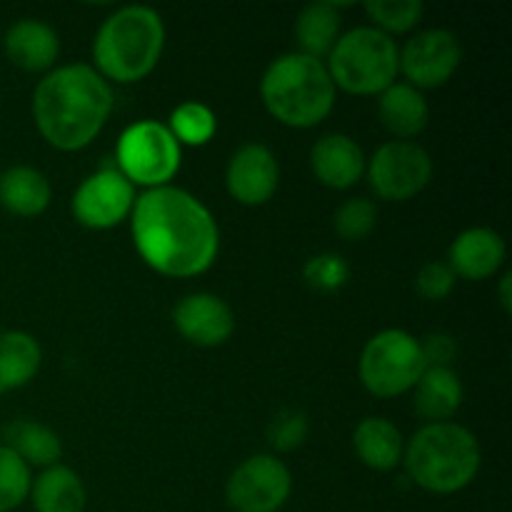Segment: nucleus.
<instances>
[{"mask_svg": "<svg viewBox=\"0 0 512 512\" xmlns=\"http://www.w3.org/2000/svg\"><path fill=\"white\" fill-rule=\"evenodd\" d=\"M363 8L385 35L408 33L423 20L425 13L423 0H368Z\"/></svg>", "mask_w": 512, "mask_h": 512, "instance_id": "obj_27", "label": "nucleus"}, {"mask_svg": "<svg viewBox=\"0 0 512 512\" xmlns=\"http://www.w3.org/2000/svg\"><path fill=\"white\" fill-rule=\"evenodd\" d=\"M165 48V25L148 5L115 10L93 40L95 68L115 83H135L153 73Z\"/></svg>", "mask_w": 512, "mask_h": 512, "instance_id": "obj_4", "label": "nucleus"}, {"mask_svg": "<svg viewBox=\"0 0 512 512\" xmlns=\"http://www.w3.org/2000/svg\"><path fill=\"white\" fill-rule=\"evenodd\" d=\"M353 448L358 453L360 463L368 465L370 470L388 473V470L398 468L403 463L405 440L390 420L365 418L355 428Z\"/></svg>", "mask_w": 512, "mask_h": 512, "instance_id": "obj_19", "label": "nucleus"}, {"mask_svg": "<svg viewBox=\"0 0 512 512\" xmlns=\"http://www.w3.org/2000/svg\"><path fill=\"white\" fill-rule=\"evenodd\" d=\"M43 350L33 335L23 330L0 333V393L18 390L38 375Z\"/></svg>", "mask_w": 512, "mask_h": 512, "instance_id": "obj_23", "label": "nucleus"}, {"mask_svg": "<svg viewBox=\"0 0 512 512\" xmlns=\"http://www.w3.org/2000/svg\"><path fill=\"white\" fill-rule=\"evenodd\" d=\"M378 113L385 128L400 140L420 135L430 120L428 100L408 83H393L388 90H383L378 100Z\"/></svg>", "mask_w": 512, "mask_h": 512, "instance_id": "obj_18", "label": "nucleus"}, {"mask_svg": "<svg viewBox=\"0 0 512 512\" xmlns=\"http://www.w3.org/2000/svg\"><path fill=\"white\" fill-rule=\"evenodd\" d=\"M428 368H450L455 358V340L445 333H433L420 343Z\"/></svg>", "mask_w": 512, "mask_h": 512, "instance_id": "obj_33", "label": "nucleus"}, {"mask_svg": "<svg viewBox=\"0 0 512 512\" xmlns=\"http://www.w3.org/2000/svg\"><path fill=\"white\" fill-rule=\"evenodd\" d=\"M400 50L390 35L373 25H360L340 35L328 53V73L335 88L353 95H380L400 73Z\"/></svg>", "mask_w": 512, "mask_h": 512, "instance_id": "obj_6", "label": "nucleus"}, {"mask_svg": "<svg viewBox=\"0 0 512 512\" xmlns=\"http://www.w3.org/2000/svg\"><path fill=\"white\" fill-rule=\"evenodd\" d=\"M118 170L133 185L163 188L180 170V143L168 125L158 120H138L123 130L115 148Z\"/></svg>", "mask_w": 512, "mask_h": 512, "instance_id": "obj_8", "label": "nucleus"}, {"mask_svg": "<svg viewBox=\"0 0 512 512\" xmlns=\"http://www.w3.org/2000/svg\"><path fill=\"white\" fill-rule=\"evenodd\" d=\"M505 263L503 235L490 228L463 230L448 250V265L455 275L468 280H485Z\"/></svg>", "mask_w": 512, "mask_h": 512, "instance_id": "obj_16", "label": "nucleus"}, {"mask_svg": "<svg viewBox=\"0 0 512 512\" xmlns=\"http://www.w3.org/2000/svg\"><path fill=\"white\" fill-rule=\"evenodd\" d=\"M463 405V383L453 368H425L415 383V410L430 423H448Z\"/></svg>", "mask_w": 512, "mask_h": 512, "instance_id": "obj_20", "label": "nucleus"}, {"mask_svg": "<svg viewBox=\"0 0 512 512\" xmlns=\"http://www.w3.org/2000/svg\"><path fill=\"white\" fill-rule=\"evenodd\" d=\"M463 60L460 40L450 30L430 28L413 35L400 50L398 65L413 88H440L448 83Z\"/></svg>", "mask_w": 512, "mask_h": 512, "instance_id": "obj_12", "label": "nucleus"}, {"mask_svg": "<svg viewBox=\"0 0 512 512\" xmlns=\"http://www.w3.org/2000/svg\"><path fill=\"white\" fill-rule=\"evenodd\" d=\"M455 278L458 275L453 273L448 263L443 260H433V263H425L420 268L418 278H415V288L423 295L425 300H445L455 288Z\"/></svg>", "mask_w": 512, "mask_h": 512, "instance_id": "obj_32", "label": "nucleus"}, {"mask_svg": "<svg viewBox=\"0 0 512 512\" xmlns=\"http://www.w3.org/2000/svg\"><path fill=\"white\" fill-rule=\"evenodd\" d=\"M53 190L48 178L30 165H13L0 175V203L20 218H35L45 213Z\"/></svg>", "mask_w": 512, "mask_h": 512, "instance_id": "obj_21", "label": "nucleus"}, {"mask_svg": "<svg viewBox=\"0 0 512 512\" xmlns=\"http://www.w3.org/2000/svg\"><path fill=\"white\" fill-rule=\"evenodd\" d=\"M350 268L340 255L323 253L315 255L305 263L303 278L305 283L313 290H320V293H333V290H340L345 283H348Z\"/></svg>", "mask_w": 512, "mask_h": 512, "instance_id": "obj_31", "label": "nucleus"}, {"mask_svg": "<svg viewBox=\"0 0 512 512\" xmlns=\"http://www.w3.org/2000/svg\"><path fill=\"white\" fill-rule=\"evenodd\" d=\"M170 133L178 143L185 145H205L218 130L215 113L205 103L198 100H185L170 113Z\"/></svg>", "mask_w": 512, "mask_h": 512, "instance_id": "obj_26", "label": "nucleus"}, {"mask_svg": "<svg viewBox=\"0 0 512 512\" xmlns=\"http://www.w3.org/2000/svg\"><path fill=\"white\" fill-rule=\"evenodd\" d=\"M130 213L135 250L160 275L195 278L218 258V223L188 190L173 185L150 188L135 198Z\"/></svg>", "mask_w": 512, "mask_h": 512, "instance_id": "obj_1", "label": "nucleus"}, {"mask_svg": "<svg viewBox=\"0 0 512 512\" xmlns=\"http://www.w3.org/2000/svg\"><path fill=\"white\" fill-rule=\"evenodd\" d=\"M293 475L273 455H255L233 470L225 500L235 512H278L290 498Z\"/></svg>", "mask_w": 512, "mask_h": 512, "instance_id": "obj_10", "label": "nucleus"}, {"mask_svg": "<svg viewBox=\"0 0 512 512\" xmlns=\"http://www.w3.org/2000/svg\"><path fill=\"white\" fill-rule=\"evenodd\" d=\"M433 178V158L413 140H390L375 150L368 183L380 200L403 203L415 198Z\"/></svg>", "mask_w": 512, "mask_h": 512, "instance_id": "obj_9", "label": "nucleus"}, {"mask_svg": "<svg viewBox=\"0 0 512 512\" xmlns=\"http://www.w3.org/2000/svg\"><path fill=\"white\" fill-rule=\"evenodd\" d=\"M113 110L108 80L85 63L63 65L38 83L33 120L40 135L58 150H80L98 138Z\"/></svg>", "mask_w": 512, "mask_h": 512, "instance_id": "obj_2", "label": "nucleus"}, {"mask_svg": "<svg viewBox=\"0 0 512 512\" xmlns=\"http://www.w3.org/2000/svg\"><path fill=\"white\" fill-rule=\"evenodd\" d=\"M403 463L418 488L453 495L468 488L480 470L478 438L458 423H428L405 445Z\"/></svg>", "mask_w": 512, "mask_h": 512, "instance_id": "obj_5", "label": "nucleus"}, {"mask_svg": "<svg viewBox=\"0 0 512 512\" xmlns=\"http://www.w3.org/2000/svg\"><path fill=\"white\" fill-rule=\"evenodd\" d=\"M58 53V33L43 20L23 18L10 25L5 33V55L10 63L28 73H43V70L53 68Z\"/></svg>", "mask_w": 512, "mask_h": 512, "instance_id": "obj_17", "label": "nucleus"}, {"mask_svg": "<svg viewBox=\"0 0 512 512\" xmlns=\"http://www.w3.org/2000/svg\"><path fill=\"white\" fill-rule=\"evenodd\" d=\"M280 183V168L273 150L263 143H248L235 150L225 170V185L240 205H263L275 195Z\"/></svg>", "mask_w": 512, "mask_h": 512, "instance_id": "obj_13", "label": "nucleus"}, {"mask_svg": "<svg viewBox=\"0 0 512 512\" xmlns=\"http://www.w3.org/2000/svg\"><path fill=\"white\" fill-rule=\"evenodd\" d=\"M310 168L325 188L348 190L365 173L363 148L343 133L323 135L310 150Z\"/></svg>", "mask_w": 512, "mask_h": 512, "instance_id": "obj_15", "label": "nucleus"}, {"mask_svg": "<svg viewBox=\"0 0 512 512\" xmlns=\"http://www.w3.org/2000/svg\"><path fill=\"white\" fill-rule=\"evenodd\" d=\"M345 5L340 3H310L300 10L295 20V43L298 53L310 55V58H323L333 50V45L340 38V10Z\"/></svg>", "mask_w": 512, "mask_h": 512, "instance_id": "obj_22", "label": "nucleus"}, {"mask_svg": "<svg viewBox=\"0 0 512 512\" xmlns=\"http://www.w3.org/2000/svg\"><path fill=\"white\" fill-rule=\"evenodd\" d=\"M5 448L13 450L25 465H43V468H53L63 455V445L60 438L48 428V425L38 423V420L18 418L3 428Z\"/></svg>", "mask_w": 512, "mask_h": 512, "instance_id": "obj_24", "label": "nucleus"}, {"mask_svg": "<svg viewBox=\"0 0 512 512\" xmlns=\"http://www.w3.org/2000/svg\"><path fill=\"white\" fill-rule=\"evenodd\" d=\"M135 203V188L118 168H100L78 185L73 215L90 230H108L123 223Z\"/></svg>", "mask_w": 512, "mask_h": 512, "instance_id": "obj_11", "label": "nucleus"}, {"mask_svg": "<svg viewBox=\"0 0 512 512\" xmlns=\"http://www.w3.org/2000/svg\"><path fill=\"white\" fill-rule=\"evenodd\" d=\"M173 323L188 343L200 348H218L233 335L235 315L218 295L193 293L175 305Z\"/></svg>", "mask_w": 512, "mask_h": 512, "instance_id": "obj_14", "label": "nucleus"}, {"mask_svg": "<svg viewBox=\"0 0 512 512\" xmlns=\"http://www.w3.org/2000/svg\"><path fill=\"white\" fill-rule=\"evenodd\" d=\"M35 512H83L85 485L75 470L53 465L43 470L30 485Z\"/></svg>", "mask_w": 512, "mask_h": 512, "instance_id": "obj_25", "label": "nucleus"}, {"mask_svg": "<svg viewBox=\"0 0 512 512\" xmlns=\"http://www.w3.org/2000/svg\"><path fill=\"white\" fill-rule=\"evenodd\" d=\"M260 98L268 113L288 128H313L333 110L335 85L323 60L285 53L265 70Z\"/></svg>", "mask_w": 512, "mask_h": 512, "instance_id": "obj_3", "label": "nucleus"}, {"mask_svg": "<svg viewBox=\"0 0 512 512\" xmlns=\"http://www.w3.org/2000/svg\"><path fill=\"white\" fill-rule=\"evenodd\" d=\"M30 468L5 445H0V512H10L30 495Z\"/></svg>", "mask_w": 512, "mask_h": 512, "instance_id": "obj_28", "label": "nucleus"}, {"mask_svg": "<svg viewBox=\"0 0 512 512\" xmlns=\"http://www.w3.org/2000/svg\"><path fill=\"white\" fill-rule=\"evenodd\" d=\"M375 223H378V208L368 198L345 200L333 218L335 233L343 240H350V243L368 238L375 230Z\"/></svg>", "mask_w": 512, "mask_h": 512, "instance_id": "obj_29", "label": "nucleus"}, {"mask_svg": "<svg viewBox=\"0 0 512 512\" xmlns=\"http://www.w3.org/2000/svg\"><path fill=\"white\" fill-rule=\"evenodd\" d=\"M420 340L405 330H383L373 335L360 355V380L375 398H398L415 388L425 373Z\"/></svg>", "mask_w": 512, "mask_h": 512, "instance_id": "obj_7", "label": "nucleus"}, {"mask_svg": "<svg viewBox=\"0 0 512 512\" xmlns=\"http://www.w3.org/2000/svg\"><path fill=\"white\" fill-rule=\"evenodd\" d=\"M510 280H512L510 273H505L503 280H500V303H503L505 313H510Z\"/></svg>", "mask_w": 512, "mask_h": 512, "instance_id": "obj_34", "label": "nucleus"}, {"mask_svg": "<svg viewBox=\"0 0 512 512\" xmlns=\"http://www.w3.org/2000/svg\"><path fill=\"white\" fill-rule=\"evenodd\" d=\"M308 415L300 413V410H280L278 415H273V420L268 423V443L273 445L278 453H290V450L300 448L308 438Z\"/></svg>", "mask_w": 512, "mask_h": 512, "instance_id": "obj_30", "label": "nucleus"}]
</instances>
